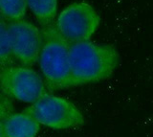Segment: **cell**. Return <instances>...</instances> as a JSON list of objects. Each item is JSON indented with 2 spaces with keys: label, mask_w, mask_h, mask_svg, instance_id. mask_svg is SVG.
Masks as SVG:
<instances>
[{
  "label": "cell",
  "mask_w": 153,
  "mask_h": 137,
  "mask_svg": "<svg viewBox=\"0 0 153 137\" xmlns=\"http://www.w3.org/2000/svg\"><path fill=\"white\" fill-rule=\"evenodd\" d=\"M69 58L71 87L108 79L120 61L119 53L113 45L90 40L70 43Z\"/></svg>",
  "instance_id": "obj_1"
},
{
  "label": "cell",
  "mask_w": 153,
  "mask_h": 137,
  "mask_svg": "<svg viewBox=\"0 0 153 137\" xmlns=\"http://www.w3.org/2000/svg\"><path fill=\"white\" fill-rule=\"evenodd\" d=\"M43 42L38 63L49 92L71 87L70 43L56 30L55 23L42 28Z\"/></svg>",
  "instance_id": "obj_2"
},
{
  "label": "cell",
  "mask_w": 153,
  "mask_h": 137,
  "mask_svg": "<svg viewBox=\"0 0 153 137\" xmlns=\"http://www.w3.org/2000/svg\"><path fill=\"white\" fill-rule=\"evenodd\" d=\"M26 111L39 123L52 130L76 129L84 124V117L75 103L65 98L47 94L26 107Z\"/></svg>",
  "instance_id": "obj_3"
},
{
  "label": "cell",
  "mask_w": 153,
  "mask_h": 137,
  "mask_svg": "<svg viewBox=\"0 0 153 137\" xmlns=\"http://www.w3.org/2000/svg\"><path fill=\"white\" fill-rule=\"evenodd\" d=\"M0 92L10 100L29 103L49 94L40 75L29 66L14 64L0 67Z\"/></svg>",
  "instance_id": "obj_4"
},
{
  "label": "cell",
  "mask_w": 153,
  "mask_h": 137,
  "mask_svg": "<svg viewBox=\"0 0 153 137\" xmlns=\"http://www.w3.org/2000/svg\"><path fill=\"white\" fill-rule=\"evenodd\" d=\"M100 24L95 8L85 1L74 2L56 16V30L69 43L90 40Z\"/></svg>",
  "instance_id": "obj_5"
},
{
  "label": "cell",
  "mask_w": 153,
  "mask_h": 137,
  "mask_svg": "<svg viewBox=\"0 0 153 137\" xmlns=\"http://www.w3.org/2000/svg\"><path fill=\"white\" fill-rule=\"evenodd\" d=\"M8 27L14 60L29 67L38 63L43 42L42 30L24 18L8 22Z\"/></svg>",
  "instance_id": "obj_6"
},
{
  "label": "cell",
  "mask_w": 153,
  "mask_h": 137,
  "mask_svg": "<svg viewBox=\"0 0 153 137\" xmlns=\"http://www.w3.org/2000/svg\"><path fill=\"white\" fill-rule=\"evenodd\" d=\"M3 124L7 137H36L40 130V125L26 111L13 112Z\"/></svg>",
  "instance_id": "obj_7"
},
{
  "label": "cell",
  "mask_w": 153,
  "mask_h": 137,
  "mask_svg": "<svg viewBox=\"0 0 153 137\" xmlns=\"http://www.w3.org/2000/svg\"><path fill=\"white\" fill-rule=\"evenodd\" d=\"M27 4L42 28L55 23L57 16V0H27Z\"/></svg>",
  "instance_id": "obj_8"
},
{
  "label": "cell",
  "mask_w": 153,
  "mask_h": 137,
  "mask_svg": "<svg viewBox=\"0 0 153 137\" xmlns=\"http://www.w3.org/2000/svg\"><path fill=\"white\" fill-rule=\"evenodd\" d=\"M27 8V0H0V15L8 22L23 19Z\"/></svg>",
  "instance_id": "obj_9"
},
{
  "label": "cell",
  "mask_w": 153,
  "mask_h": 137,
  "mask_svg": "<svg viewBox=\"0 0 153 137\" xmlns=\"http://www.w3.org/2000/svg\"><path fill=\"white\" fill-rule=\"evenodd\" d=\"M10 44L8 21L0 15V67L14 64Z\"/></svg>",
  "instance_id": "obj_10"
},
{
  "label": "cell",
  "mask_w": 153,
  "mask_h": 137,
  "mask_svg": "<svg viewBox=\"0 0 153 137\" xmlns=\"http://www.w3.org/2000/svg\"><path fill=\"white\" fill-rule=\"evenodd\" d=\"M13 112H14V107L12 101L0 92V120L6 119Z\"/></svg>",
  "instance_id": "obj_11"
},
{
  "label": "cell",
  "mask_w": 153,
  "mask_h": 137,
  "mask_svg": "<svg viewBox=\"0 0 153 137\" xmlns=\"http://www.w3.org/2000/svg\"><path fill=\"white\" fill-rule=\"evenodd\" d=\"M0 137H7L6 131H5L3 121H1V120H0Z\"/></svg>",
  "instance_id": "obj_12"
}]
</instances>
